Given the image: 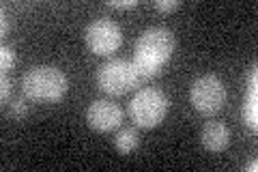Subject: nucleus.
I'll return each mask as SVG.
<instances>
[{"mask_svg": "<svg viewBox=\"0 0 258 172\" xmlns=\"http://www.w3.org/2000/svg\"><path fill=\"white\" fill-rule=\"evenodd\" d=\"M132 65H134V71H136V78H138V82L140 84H144V82H149V80H153L157 76V73L161 71V67L159 65H155V63H151V61H147V59H142V56H138L136 54L134 56V61H132Z\"/></svg>", "mask_w": 258, "mask_h": 172, "instance_id": "9b49d317", "label": "nucleus"}, {"mask_svg": "<svg viewBox=\"0 0 258 172\" xmlns=\"http://www.w3.org/2000/svg\"><path fill=\"white\" fill-rule=\"evenodd\" d=\"M189 99L200 114L213 117V114L222 110V105L226 101V86L217 76L207 73V76H200L198 80H194Z\"/></svg>", "mask_w": 258, "mask_h": 172, "instance_id": "20e7f679", "label": "nucleus"}, {"mask_svg": "<svg viewBox=\"0 0 258 172\" xmlns=\"http://www.w3.org/2000/svg\"><path fill=\"white\" fill-rule=\"evenodd\" d=\"M108 5L114 9H132V7H136V0H110Z\"/></svg>", "mask_w": 258, "mask_h": 172, "instance_id": "dca6fc26", "label": "nucleus"}, {"mask_svg": "<svg viewBox=\"0 0 258 172\" xmlns=\"http://www.w3.org/2000/svg\"><path fill=\"white\" fill-rule=\"evenodd\" d=\"M140 144V136H138V129L134 127H125L120 129L114 138V149L120 153V155H132Z\"/></svg>", "mask_w": 258, "mask_h": 172, "instance_id": "9d476101", "label": "nucleus"}, {"mask_svg": "<svg viewBox=\"0 0 258 172\" xmlns=\"http://www.w3.org/2000/svg\"><path fill=\"white\" fill-rule=\"evenodd\" d=\"M24 95L32 101L41 103H54L64 97L69 88V80L64 71L54 67V65H37L26 71L22 80Z\"/></svg>", "mask_w": 258, "mask_h": 172, "instance_id": "f257e3e1", "label": "nucleus"}, {"mask_svg": "<svg viewBox=\"0 0 258 172\" xmlns=\"http://www.w3.org/2000/svg\"><path fill=\"white\" fill-rule=\"evenodd\" d=\"M168 114V97L159 88H140L129 103V117L136 127H157Z\"/></svg>", "mask_w": 258, "mask_h": 172, "instance_id": "f03ea898", "label": "nucleus"}, {"mask_svg": "<svg viewBox=\"0 0 258 172\" xmlns=\"http://www.w3.org/2000/svg\"><path fill=\"white\" fill-rule=\"evenodd\" d=\"M181 7L179 0H157L155 3V9L161 11V13H170V11H176Z\"/></svg>", "mask_w": 258, "mask_h": 172, "instance_id": "4468645a", "label": "nucleus"}, {"mask_svg": "<svg viewBox=\"0 0 258 172\" xmlns=\"http://www.w3.org/2000/svg\"><path fill=\"white\" fill-rule=\"evenodd\" d=\"M15 65V52L11 45H3L0 47V67H3V73H7L9 69H13Z\"/></svg>", "mask_w": 258, "mask_h": 172, "instance_id": "ddd939ff", "label": "nucleus"}, {"mask_svg": "<svg viewBox=\"0 0 258 172\" xmlns=\"http://www.w3.org/2000/svg\"><path fill=\"white\" fill-rule=\"evenodd\" d=\"M200 142H203V146L207 151L222 153L230 142V132H228V127H226L224 123L209 121L207 125L203 127V132H200Z\"/></svg>", "mask_w": 258, "mask_h": 172, "instance_id": "1a4fd4ad", "label": "nucleus"}, {"mask_svg": "<svg viewBox=\"0 0 258 172\" xmlns=\"http://www.w3.org/2000/svg\"><path fill=\"white\" fill-rule=\"evenodd\" d=\"M86 121H88V127L95 129V132L108 134L123 123V110L108 99H97L88 105Z\"/></svg>", "mask_w": 258, "mask_h": 172, "instance_id": "0eeeda50", "label": "nucleus"}, {"mask_svg": "<svg viewBox=\"0 0 258 172\" xmlns=\"http://www.w3.org/2000/svg\"><path fill=\"white\" fill-rule=\"evenodd\" d=\"M256 168H258V161H256V159H252V161H247V163H245V170L256 172Z\"/></svg>", "mask_w": 258, "mask_h": 172, "instance_id": "f3484780", "label": "nucleus"}, {"mask_svg": "<svg viewBox=\"0 0 258 172\" xmlns=\"http://www.w3.org/2000/svg\"><path fill=\"white\" fill-rule=\"evenodd\" d=\"M11 88H13V84H11L9 76H7V73H3V76H0V97H3L5 101L9 99V95H11Z\"/></svg>", "mask_w": 258, "mask_h": 172, "instance_id": "2eb2a0df", "label": "nucleus"}, {"mask_svg": "<svg viewBox=\"0 0 258 172\" xmlns=\"http://www.w3.org/2000/svg\"><path fill=\"white\" fill-rule=\"evenodd\" d=\"M97 84L106 95H125L129 91L140 86L138 78H136L134 65L132 61L125 59H112L108 63H103L99 71H97Z\"/></svg>", "mask_w": 258, "mask_h": 172, "instance_id": "7ed1b4c3", "label": "nucleus"}, {"mask_svg": "<svg viewBox=\"0 0 258 172\" xmlns=\"http://www.w3.org/2000/svg\"><path fill=\"white\" fill-rule=\"evenodd\" d=\"M84 41H86V45L91 52L99 54V56H110L112 52L118 50L120 43H123V32H120V26L114 20L101 18V20H95L86 26Z\"/></svg>", "mask_w": 258, "mask_h": 172, "instance_id": "423d86ee", "label": "nucleus"}, {"mask_svg": "<svg viewBox=\"0 0 258 172\" xmlns=\"http://www.w3.org/2000/svg\"><path fill=\"white\" fill-rule=\"evenodd\" d=\"M172 52H174V35L164 26L147 28L136 41V54L159 65V67H164L170 61Z\"/></svg>", "mask_w": 258, "mask_h": 172, "instance_id": "39448f33", "label": "nucleus"}, {"mask_svg": "<svg viewBox=\"0 0 258 172\" xmlns=\"http://www.w3.org/2000/svg\"><path fill=\"white\" fill-rule=\"evenodd\" d=\"M9 117L13 121H24L28 117V103H26L24 97H18V99H13L9 103Z\"/></svg>", "mask_w": 258, "mask_h": 172, "instance_id": "f8f14e48", "label": "nucleus"}, {"mask_svg": "<svg viewBox=\"0 0 258 172\" xmlns=\"http://www.w3.org/2000/svg\"><path fill=\"white\" fill-rule=\"evenodd\" d=\"M241 114H243V123L256 132L258 127V84H256V65L249 67L247 73V88H245V97H243V108H241Z\"/></svg>", "mask_w": 258, "mask_h": 172, "instance_id": "6e6552de", "label": "nucleus"}]
</instances>
